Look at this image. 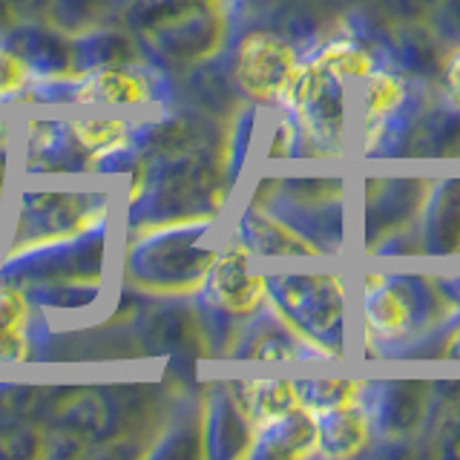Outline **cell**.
I'll return each mask as SVG.
<instances>
[{
    "mask_svg": "<svg viewBox=\"0 0 460 460\" xmlns=\"http://www.w3.org/2000/svg\"><path fill=\"white\" fill-rule=\"evenodd\" d=\"M440 308L438 288L420 273H366L363 328L371 345H392L431 325Z\"/></svg>",
    "mask_w": 460,
    "mask_h": 460,
    "instance_id": "cell-1",
    "label": "cell"
},
{
    "mask_svg": "<svg viewBox=\"0 0 460 460\" xmlns=\"http://www.w3.org/2000/svg\"><path fill=\"white\" fill-rule=\"evenodd\" d=\"M268 299L279 320L311 349H331L345 320V285L337 273H282L268 282Z\"/></svg>",
    "mask_w": 460,
    "mask_h": 460,
    "instance_id": "cell-2",
    "label": "cell"
},
{
    "mask_svg": "<svg viewBox=\"0 0 460 460\" xmlns=\"http://www.w3.org/2000/svg\"><path fill=\"white\" fill-rule=\"evenodd\" d=\"M279 104L291 110L308 141L340 150L345 141V81L314 61H302Z\"/></svg>",
    "mask_w": 460,
    "mask_h": 460,
    "instance_id": "cell-3",
    "label": "cell"
},
{
    "mask_svg": "<svg viewBox=\"0 0 460 460\" xmlns=\"http://www.w3.org/2000/svg\"><path fill=\"white\" fill-rule=\"evenodd\" d=\"M299 55L291 40L256 29L242 38L236 49V81L259 104H279L288 84L299 69Z\"/></svg>",
    "mask_w": 460,
    "mask_h": 460,
    "instance_id": "cell-4",
    "label": "cell"
},
{
    "mask_svg": "<svg viewBox=\"0 0 460 460\" xmlns=\"http://www.w3.org/2000/svg\"><path fill=\"white\" fill-rule=\"evenodd\" d=\"M210 296L219 308L248 316L268 302V277L251 268L248 248H234L216 259L210 270Z\"/></svg>",
    "mask_w": 460,
    "mask_h": 460,
    "instance_id": "cell-5",
    "label": "cell"
},
{
    "mask_svg": "<svg viewBox=\"0 0 460 460\" xmlns=\"http://www.w3.org/2000/svg\"><path fill=\"white\" fill-rule=\"evenodd\" d=\"M316 414V452L325 457H354L371 438V417L359 397Z\"/></svg>",
    "mask_w": 460,
    "mask_h": 460,
    "instance_id": "cell-6",
    "label": "cell"
},
{
    "mask_svg": "<svg viewBox=\"0 0 460 460\" xmlns=\"http://www.w3.org/2000/svg\"><path fill=\"white\" fill-rule=\"evenodd\" d=\"M253 440L259 443L256 452L265 457L296 460L316 455V414L305 406H296L279 420H273L253 431Z\"/></svg>",
    "mask_w": 460,
    "mask_h": 460,
    "instance_id": "cell-7",
    "label": "cell"
},
{
    "mask_svg": "<svg viewBox=\"0 0 460 460\" xmlns=\"http://www.w3.org/2000/svg\"><path fill=\"white\" fill-rule=\"evenodd\" d=\"M78 101L84 104H110V107H136L150 101V81L136 69L107 66L93 72L78 86Z\"/></svg>",
    "mask_w": 460,
    "mask_h": 460,
    "instance_id": "cell-8",
    "label": "cell"
},
{
    "mask_svg": "<svg viewBox=\"0 0 460 460\" xmlns=\"http://www.w3.org/2000/svg\"><path fill=\"white\" fill-rule=\"evenodd\" d=\"M409 98V86L400 72L374 66L363 78L359 90V121L368 129H383L385 121L402 110Z\"/></svg>",
    "mask_w": 460,
    "mask_h": 460,
    "instance_id": "cell-9",
    "label": "cell"
},
{
    "mask_svg": "<svg viewBox=\"0 0 460 460\" xmlns=\"http://www.w3.org/2000/svg\"><path fill=\"white\" fill-rule=\"evenodd\" d=\"M426 251L435 256H449L460 251V179L435 190L429 210Z\"/></svg>",
    "mask_w": 460,
    "mask_h": 460,
    "instance_id": "cell-10",
    "label": "cell"
},
{
    "mask_svg": "<svg viewBox=\"0 0 460 460\" xmlns=\"http://www.w3.org/2000/svg\"><path fill=\"white\" fill-rule=\"evenodd\" d=\"M248 244L262 256H320L316 244L308 242L299 230L282 225L265 213L248 216Z\"/></svg>",
    "mask_w": 460,
    "mask_h": 460,
    "instance_id": "cell-11",
    "label": "cell"
},
{
    "mask_svg": "<svg viewBox=\"0 0 460 460\" xmlns=\"http://www.w3.org/2000/svg\"><path fill=\"white\" fill-rule=\"evenodd\" d=\"M440 38L426 21L402 23L397 32V55L400 64L406 66L411 75H438L443 69V52Z\"/></svg>",
    "mask_w": 460,
    "mask_h": 460,
    "instance_id": "cell-12",
    "label": "cell"
},
{
    "mask_svg": "<svg viewBox=\"0 0 460 460\" xmlns=\"http://www.w3.org/2000/svg\"><path fill=\"white\" fill-rule=\"evenodd\" d=\"M244 417L251 420V429L259 431L262 426L279 420L282 414L302 406L296 383L288 380H262V383H248L244 385Z\"/></svg>",
    "mask_w": 460,
    "mask_h": 460,
    "instance_id": "cell-13",
    "label": "cell"
},
{
    "mask_svg": "<svg viewBox=\"0 0 460 460\" xmlns=\"http://www.w3.org/2000/svg\"><path fill=\"white\" fill-rule=\"evenodd\" d=\"M311 61L316 66L328 69L331 75L342 78L345 84H349V81H363L368 72L377 66V58H374V52L366 47V43H359L354 38L328 40L325 47L311 58Z\"/></svg>",
    "mask_w": 460,
    "mask_h": 460,
    "instance_id": "cell-14",
    "label": "cell"
},
{
    "mask_svg": "<svg viewBox=\"0 0 460 460\" xmlns=\"http://www.w3.org/2000/svg\"><path fill=\"white\" fill-rule=\"evenodd\" d=\"M29 305L23 294L12 285H0V359L29 357Z\"/></svg>",
    "mask_w": 460,
    "mask_h": 460,
    "instance_id": "cell-15",
    "label": "cell"
},
{
    "mask_svg": "<svg viewBox=\"0 0 460 460\" xmlns=\"http://www.w3.org/2000/svg\"><path fill=\"white\" fill-rule=\"evenodd\" d=\"M72 138L93 158H101L127 147L129 127L121 119H78L72 121Z\"/></svg>",
    "mask_w": 460,
    "mask_h": 460,
    "instance_id": "cell-16",
    "label": "cell"
},
{
    "mask_svg": "<svg viewBox=\"0 0 460 460\" xmlns=\"http://www.w3.org/2000/svg\"><path fill=\"white\" fill-rule=\"evenodd\" d=\"M359 383L354 380H314V383H296V392L302 406L311 411H325L340 402H349L359 397Z\"/></svg>",
    "mask_w": 460,
    "mask_h": 460,
    "instance_id": "cell-17",
    "label": "cell"
},
{
    "mask_svg": "<svg viewBox=\"0 0 460 460\" xmlns=\"http://www.w3.org/2000/svg\"><path fill=\"white\" fill-rule=\"evenodd\" d=\"M431 21V29L443 43H460V0H435Z\"/></svg>",
    "mask_w": 460,
    "mask_h": 460,
    "instance_id": "cell-18",
    "label": "cell"
},
{
    "mask_svg": "<svg viewBox=\"0 0 460 460\" xmlns=\"http://www.w3.org/2000/svg\"><path fill=\"white\" fill-rule=\"evenodd\" d=\"M26 75H29V66L23 64V58L14 55L12 49H0V98L21 93Z\"/></svg>",
    "mask_w": 460,
    "mask_h": 460,
    "instance_id": "cell-19",
    "label": "cell"
},
{
    "mask_svg": "<svg viewBox=\"0 0 460 460\" xmlns=\"http://www.w3.org/2000/svg\"><path fill=\"white\" fill-rule=\"evenodd\" d=\"M388 12H394L402 23H411V21H426L431 14V6L435 0H385Z\"/></svg>",
    "mask_w": 460,
    "mask_h": 460,
    "instance_id": "cell-20",
    "label": "cell"
},
{
    "mask_svg": "<svg viewBox=\"0 0 460 460\" xmlns=\"http://www.w3.org/2000/svg\"><path fill=\"white\" fill-rule=\"evenodd\" d=\"M440 78H443V90H446V95H449L452 107L460 110V47L443 61Z\"/></svg>",
    "mask_w": 460,
    "mask_h": 460,
    "instance_id": "cell-21",
    "label": "cell"
}]
</instances>
